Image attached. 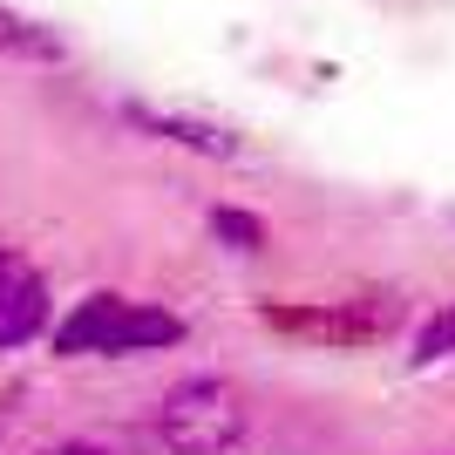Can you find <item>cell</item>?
Instances as JSON below:
<instances>
[{"label":"cell","instance_id":"6","mask_svg":"<svg viewBox=\"0 0 455 455\" xmlns=\"http://www.w3.org/2000/svg\"><path fill=\"white\" fill-rule=\"evenodd\" d=\"M0 61H28V68H61V61H68V41H61L48 20L20 14V7H0Z\"/></svg>","mask_w":455,"mask_h":455},{"label":"cell","instance_id":"10","mask_svg":"<svg viewBox=\"0 0 455 455\" xmlns=\"http://www.w3.org/2000/svg\"><path fill=\"white\" fill-rule=\"evenodd\" d=\"M20 266V259H14V245H0V272H14Z\"/></svg>","mask_w":455,"mask_h":455},{"label":"cell","instance_id":"2","mask_svg":"<svg viewBox=\"0 0 455 455\" xmlns=\"http://www.w3.org/2000/svg\"><path fill=\"white\" fill-rule=\"evenodd\" d=\"M245 395L218 374H197V380H177L164 408H156V435L171 455H231L245 442Z\"/></svg>","mask_w":455,"mask_h":455},{"label":"cell","instance_id":"4","mask_svg":"<svg viewBox=\"0 0 455 455\" xmlns=\"http://www.w3.org/2000/svg\"><path fill=\"white\" fill-rule=\"evenodd\" d=\"M123 123L156 143H171V150H190V156H211V164H231V156L245 150L238 130L225 123H211V116H190V109H156V102H123Z\"/></svg>","mask_w":455,"mask_h":455},{"label":"cell","instance_id":"1","mask_svg":"<svg viewBox=\"0 0 455 455\" xmlns=\"http://www.w3.org/2000/svg\"><path fill=\"white\" fill-rule=\"evenodd\" d=\"M184 340V320L164 306L123 299V292H89V299L55 326V354H156Z\"/></svg>","mask_w":455,"mask_h":455},{"label":"cell","instance_id":"5","mask_svg":"<svg viewBox=\"0 0 455 455\" xmlns=\"http://www.w3.org/2000/svg\"><path fill=\"white\" fill-rule=\"evenodd\" d=\"M48 326V285L28 266L0 272V347H28Z\"/></svg>","mask_w":455,"mask_h":455},{"label":"cell","instance_id":"9","mask_svg":"<svg viewBox=\"0 0 455 455\" xmlns=\"http://www.w3.org/2000/svg\"><path fill=\"white\" fill-rule=\"evenodd\" d=\"M41 455H109V449H95V442H55V449H41Z\"/></svg>","mask_w":455,"mask_h":455},{"label":"cell","instance_id":"7","mask_svg":"<svg viewBox=\"0 0 455 455\" xmlns=\"http://www.w3.org/2000/svg\"><path fill=\"white\" fill-rule=\"evenodd\" d=\"M211 238L231 245V251H266V225H259L251 211H238V204H218V211H211Z\"/></svg>","mask_w":455,"mask_h":455},{"label":"cell","instance_id":"3","mask_svg":"<svg viewBox=\"0 0 455 455\" xmlns=\"http://www.w3.org/2000/svg\"><path fill=\"white\" fill-rule=\"evenodd\" d=\"M266 320L279 333H306V340L333 347H374L401 326V299H326V306H266Z\"/></svg>","mask_w":455,"mask_h":455},{"label":"cell","instance_id":"8","mask_svg":"<svg viewBox=\"0 0 455 455\" xmlns=\"http://www.w3.org/2000/svg\"><path fill=\"white\" fill-rule=\"evenodd\" d=\"M415 361L421 367H435V361H455V306H442L435 320L415 333Z\"/></svg>","mask_w":455,"mask_h":455}]
</instances>
